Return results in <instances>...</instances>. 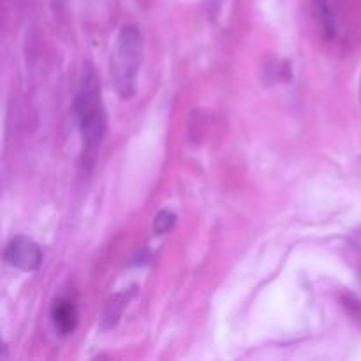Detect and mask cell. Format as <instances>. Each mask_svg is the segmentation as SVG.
<instances>
[{"instance_id":"6da1fadb","label":"cell","mask_w":361,"mask_h":361,"mask_svg":"<svg viewBox=\"0 0 361 361\" xmlns=\"http://www.w3.org/2000/svg\"><path fill=\"white\" fill-rule=\"evenodd\" d=\"M74 113L80 123L85 148L94 152L95 148L101 147L108 133V116H106L104 102H102L101 83L92 66L83 69L80 88L74 99Z\"/></svg>"},{"instance_id":"7a4b0ae2","label":"cell","mask_w":361,"mask_h":361,"mask_svg":"<svg viewBox=\"0 0 361 361\" xmlns=\"http://www.w3.org/2000/svg\"><path fill=\"white\" fill-rule=\"evenodd\" d=\"M143 59V37L134 25L120 30L111 55V78L122 99L136 94L137 73Z\"/></svg>"},{"instance_id":"3957f363","label":"cell","mask_w":361,"mask_h":361,"mask_svg":"<svg viewBox=\"0 0 361 361\" xmlns=\"http://www.w3.org/2000/svg\"><path fill=\"white\" fill-rule=\"evenodd\" d=\"M4 261L21 271H35L42 263V250L27 236H14L4 250Z\"/></svg>"},{"instance_id":"277c9868","label":"cell","mask_w":361,"mask_h":361,"mask_svg":"<svg viewBox=\"0 0 361 361\" xmlns=\"http://www.w3.org/2000/svg\"><path fill=\"white\" fill-rule=\"evenodd\" d=\"M51 321L60 335H71L78 326L76 305L69 300H56L51 307Z\"/></svg>"},{"instance_id":"5b68a950","label":"cell","mask_w":361,"mask_h":361,"mask_svg":"<svg viewBox=\"0 0 361 361\" xmlns=\"http://www.w3.org/2000/svg\"><path fill=\"white\" fill-rule=\"evenodd\" d=\"M133 296H134V291L133 289H129V291L118 293V295H115L111 300H109L101 319L102 330H111V328H115L116 324H118L120 317H122L123 310H126L127 303L130 302Z\"/></svg>"},{"instance_id":"8992f818","label":"cell","mask_w":361,"mask_h":361,"mask_svg":"<svg viewBox=\"0 0 361 361\" xmlns=\"http://www.w3.org/2000/svg\"><path fill=\"white\" fill-rule=\"evenodd\" d=\"M314 4H316V14L321 28H323V34L328 39H331L335 35V32H337V21H335L334 9H331L328 0H314Z\"/></svg>"},{"instance_id":"52a82bcc","label":"cell","mask_w":361,"mask_h":361,"mask_svg":"<svg viewBox=\"0 0 361 361\" xmlns=\"http://www.w3.org/2000/svg\"><path fill=\"white\" fill-rule=\"evenodd\" d=\"M176 224V215L171 210H161L155 215L154 221V231L155 235H166L168 231H171Z\"/></svg>"}]
</instances>
